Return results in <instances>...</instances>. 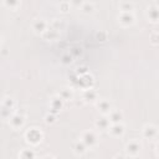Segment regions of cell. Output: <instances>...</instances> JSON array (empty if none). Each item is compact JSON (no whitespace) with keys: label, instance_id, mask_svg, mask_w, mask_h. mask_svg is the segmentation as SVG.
<instances>
[{"label":"cell","instance_id":"obj_1","mask_svg":"<svg viewBox=\"0 0 159 159\" xmlns=\"http://www.w3.org/2000/svg\"><path fill=\"white\" fill-rule=\"evenodd\" d=\"M25 139L30 145H37L42 142L43 139V133L36 128V127H31L25 132Z\"/></svg>","mask_w":159,"mask_h":159},{"label":"cell","instance_id":"obj_2","mask_svg":"<svg viewBox=\"0 0 159 159\" xmlns=\"http://www.w3.org/2000/svg\"><path fill=\"white\" fill-rule=\"evenodd\" d=\"M15 113V99L11 97H4L1 101V116L4 119H10Z\"/></svg>","mask_w":159,"mask_h":159},{"label":"cell","instance_id":"obj_3","mask_svg":"<svg viewBox=\"0 0 159 159\" xmlns=\"http://www.w3.org/2000/svg\"><path fill=\"white\" fill-rule=\"evenodd\" d=\"M86 145L87 148L89 147H94L98 142V135H97V132L93 130V129H88V130H84L82 134H81V138H80Z\"/></svg>","mask_w":159,"mask_h":159},{"label":"cell","instance_id":"obj_4","mask_svg":"<svg viewBox=\"0 0 159 159\" xmlns=\"http://www.w3.org/2000/svg\"><path fill=\"white\" fill-rule=\"evenodd\" d=\"M159 130L158 127H155L154 124H145L142 129V137L147 140H154L158 138Z\"/></svg>","mask_w":159,"mask_h":159},{"label":"cell","instance_id":"obj_5","mask_svg":"<svg viewBox=\"0 0 159 159\" xmlns=\"http://www.w3.org/2000/svg\"><path fill=\"white\" fill-rule=\"evenodd\" d=\"M94 106H96L97 111H98V112H101L103 116H108V114H109V112L113 109L111 101H109V99H107V98H98V101L94 103Z\"/></svg>","mask_w":159,"mask_h":159},{"label":"cell","instance_id":"obj_6","mask_svg":"<svg viewBox=\"0 0 159 159\" xmlns=\"http://www.w3.org/2000/svg\"><path fill=\"white\" fill-rule=\"evenodd\" d=\"M124 149H125V153H127L128 155L135 157V155H138V154L140 153V150H142V143H140L139 140H137V139H132V140H129V142L125 144Z\"/></svg>","mask_w":159,"mask_h":159},{"label":"cell","instance_id":"obj_7","mask_svg":"<svg viewBox=\"0 0 159 159\" xmlns=\"http://www.w3.org/2000/svg\"><path fill=\"white\" fill-rule=\"evenodd\" d=\"M25 116L22 114V113H20V112H15L11 117H10V119H9V124L11 125V128H14V129H20V128H22L24 127V124H25Z\"/></svg>","mask_w":159,"mask_h":159},{"label":"cell","instance_id":"obj_8","mask_svg":"<svg viewBox=\"0 0 159 159\" xmlns=\"http://www.w3.org/2000/svg\"><path fill=\"white\" fill-rule=\"evenodd\" d=\"M135 17L133 11H119L118 14V22L122 26H130L134 22Z\"/></svg>","mask_w":159,"mask_h":159},{"label":"cell","instance_id":"obj_9","mask_svg":"<svg viewBox=\"0 0 159 159\" xmlns=\"http://www.w3.org/2000/svg\"><path fill=\"white\" fill-rule=\"evenodd\" d=\"M48 25H50V24H48L45 19L37 17V19H35L34 22H32V29H34V31H35L36 34L42 35V34L48 29Z\"/></svg>","mask_w":159,"mask_h":159},{"label":"cell","instance_id":"obj_10","mask_svg":"<svg viewBox=\"0 0 159 159\" xmlns=\"http://www.w3.org/2000/svg\"><path fill=\"white\" fill-rule=\"evenodd\" d=\"M82 99H83L86 103H89V102L96 103V102L98 101V93H97V91L93 89L92 87L84 88V91H83V93H82Z\"/></svg>","mask_w":159,"mask_h":159},{"label":"cell","instance_id":"obj_11","mask_svg":"<svg viewBox=\"0 0 159 159\" xmlns=\"http://www.w3.org/2000/svg\"><path fill=\"white\" fill-rule=\"evenodd\" d=\"M147 17L152 22H159V5L152 4L147 7Z\"/></svg>","mask_w":159,"mask_h":159},{"label":"cell","instance_id":"obj_12","mask_svg":"<svg viewBox=\"0 0 159 159\" xmlns=\"http://www.w3.org/2000/svg\"><path fill=\"white\" fill-rule=\"evenodd\" d=\"M107 117H108V119L111 120V123L114 124V123H122V120H123V118H124V114H123V112H122L120 109L113 108V109L109 112V114H108Z\"/></svg>","mask_w":159,"mask_h":159},{"label":"cell","instance_id":"obj_13","mask_svg":"<svg viewBox=\"0 0 159 159\" xmlns=\"http://www.w3.org/2000/svg\"><path fill=\"white\" fill-rule=\"evenodd\" d=\"M108 132L111 133L112 137H122L125 132V127L123 123H114L109 127Z\"/></svg>","mask_w":159,"mask_h":159},{"label":"cell","instance_id":"obj_14","mask_svg":"<svg viewBox=\"0 0 159 159\" xmlns=\"http://www.w3.org/2000/svg\"><path fill=\"white\" fill-rule=\"evenodd\" d=\"M94 125H96V128H97L98 130H108L109 127L112 125V123H111V120L108 119L107 116H102L101 118H98V119L96 120Z\"/></svg>","mask_w":159,"mask_h":159},{"label":"cell","instance_id":"obj_15","mask_svg":"<svg viewBox=\"0 0 159 159\" xmlns=\"http://www.w3.org/2000/svg\"><path fill=\"white\" fill-rule=\"evenodd\" d=\"M63 102H65V101H63L58 94H55V96H52V97L50 98V108L53 109L55 112H56V111H61L62 107H63Z\"/></svg>","mask_w":159,"mask_h":159},{"label":"cell","instance_id":"obj_16","mask_svg":"<svg viewBox=\"0 0 159 159\" xmlns=\"http://www.w3.org/2000/svg\"><path fill=\"white\" fill-rule=\"evenodd\" d=\"M41 36H42L45 40H56V39L60 36V31L48 25V29H47Z\"/></svg>","mask_w":159,"mask_h":159},{"label":"cell","instance_id":"obj_17","mask_svg":"<svg viewBox=\"0 0 159 159\" xmlns=\"http://www.w3.org/2000/svg\"><path fill=\"white\" fill-rule=\"evenodd\" d=\"M35 158H36V153L31 148L21 149V152L19 153V159H35Z\"/></svg>","mask_w":159,"mask_h":159},{"label":"cell","instance_id":"obj_18","mask_svg":"<svg viewBox=\"0 0 159 159\" xmlns=\"http://www.w3.org/2000/svg\"><path fill=\"white\" fill-rule=\"evenodd\" d=\"M80 9L83 14H92L94 11V2H92V1L80 2Z\"/></svg>","mask_w":159,"mask_h":159},{"label":"cell","instance_id":"obj_19","mask_svg":"<svg viewBox=\"0 0 159 159\" xmlns=\"http://www.w3.org/2000/svg\"><path fill=\"white\" fill-rule=\"evenodd\" d=\"M58 96L63 99V101H68V99H72L73 98V89L71 87H62Z\"/></svg>","mask_w":159,"mask_h":159},{"label":"cell","instance_id":"obj_20","mask_svg":"<svg viewBox=\"0 0 159 159\" xmlns=\"http://www.w3.org/2000/svg\"><path fill=\"white\" fill-rule=\"evenodd\" d=\"M73 152H75L77 155H82V154H84V153L87 152V145H86L81 139H78V140L73 144Z\"/></svg>","mask_w":159,"mask_h":159},{"label":"cell","instance_id":"obj_21","mask_svg":"<svg viewBox=\"0 0 159 159\" xmlns=\"http://www.w3.org/2000/svg\"><path fill=\"white\" fill-rule=\"evenodd\" d=\"M119 10L120 11H132L134 9V2L132 1H122L119 2Z\"/></svg>","mask_w":159,"mask_h":159},{"label":"cell","instance_id":"obj_22","mask_svg":"<svg viewBox=\"0 0 159 159\" xmlns=\"http://www.w3.org/2000/svg\"><path fill=\"white\" fill-rule=\"evenodd\" d=\"M4 4H5L6 6H9L10 9H14V10H15L17 6H20V2H19V1H14V0H12V1L5 0V1H4Z\"/></svg>","mask_w":159,"mask_h":159},{"label":"cell","instance_id":"obj_23","mask_svg":"<svg viewBox=\"0 0 159 159\" xmlns=\"http://www.w3.org/2000/svg\"><path fill=\"white\" fill-rule=\"evenodd\" d=\"M150 42L153 43V45H157V43H159V32H152L150 34Z\"/></svg>","mask_w":159,"mask_h":159},{"label":"cell","instance_id":"obj_24","mask_svg":"<svg viewBox=\"0 0 159 159\" xmlns=\"http://www.w3.org/2000/svg\"><path fill=\"white\" fill-rule=\"evenodd\" d=\"M97 37L99 39V41H106L107 34H106L104 31H99V32H97Z\"/></svg>","mask_w":159,"mask_h":159},{"label":"cell","instance_id":"obj_25","mask_svg":"<svg viewBox=\"0 0 159 159\" xmlns=\"http://www.w3.org/2000/svg\"><path fill=\"white\" fill-rule=\"evenodd\" d=\"M56 119H55V116L53 114H47L46 117H45V122L46 123H53Z\"/></svg>","mask_w":159,"mask_h":159},{"label":"cell","instance_id":"obj_26","mask_svg":"<svg viewBox=\"0 0 159 159\" xmlns=\"http://www.w3.org/2000/svg\"><path fill=\"white\" fill-rule=\"evenodd\" d=\"M68 6H70V2H61V4H60V9H61V11H63V12H66V11L68 10Z\"/></svg>","mask_w":159,"mask_h":159},{"label":"cell","instance_id":"obj_27","mask_svg":"<svg viewBox=\"0 0 159 159\" xmlns=\"http://www.w3.org/2000/svg\"><path fill=\"white\" fill-rule=\"evenodd\" d=\"M40 159H55V157H53V155H51V154H46V155L41 157Z\"/></svg>","mask_w":159,"mask_h":159},{"label":"cell","instance_id":"obj_28","mask_svg":"<svg viewBox=\"0 0 159 159\" xmlns=\"http://www.w3.org/2000/svg\"><path fill=\"white\" fill-rule=\"evenodd\" d=\"M155 153H157V155L159 157V140H158V143H157V145H155Z\"/></svg>","mask_w":159,"mask_h":159}]
</instances>
